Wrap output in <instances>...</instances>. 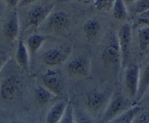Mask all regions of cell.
<instances>
[{
	"label": "cell",
	"instance_id": "obj_1",
	"mask_svg": "<svg viewBox=\"0 0 149 123\" xmlns=\"http://www.w3.org/2000/svg\"><path fill=\"white\" fill-rule=\"evenodd\" d=\"M135 105L132 100L120 93H116L110 98L109 103L98 123H107L126 112Z\"/></svg>",
	"mask_w": 149,
	"mask_h": 123
},
{
	"label": "cell",
	"instance_id": "obj_22",
	"mask_svg": "<svg viewBox=\"0 0 149 123\" xmlns=\"http://www.w3.org/2000/svg\"><path fill=\"white\" fill-rule=\"evenodd\" d=\"M74 115L75 123H95L93 117L87 111L74 106Z\"/></svg>",
	"mask_w": 149,
	"mask_h": 123
},
{
	"label": "cell",
	"instance_id": "obj_4",
	"mask_svg": "<svg viewBox=\"0 0 149 123\" xmlns=\"http://www.w3.org/2000/svg\"><path fill=\"white\" fill-rule=\"evenodd\" d=\"M139 78L140 68L137 65L130 64L125 68L124 85L126 91V96L132 101H135L138 95Z\"/></svg>",
	"mask_w": 149,
	"mask_h": 123
},
{
	"label": "cell",
	"instance_id": "obj_20",
	"mask_svg": "<svg viewBox=\"0 0 149 123\" xmlns=\"http://www.w3.org/2000/svg\"><path fill=\"white\" fill-rule=\"evenodd\" d=\"M143 109L138 105H135L126 112L107 123H131L135 116Z\"/></svg>",
	"mask_w": 149,
	"mask_h": 123
},
{
	"label": "cell",
	"instance_id": "obj_5",
	"mask_svg": "<svg viewBox=\"0 0 149 123\" xmlns=\"http://www.w3.org/2000/svg\"><path fill=\"white\" fill-rule=\"evenodd\" d=\"M110 99H108L106 93L100 90H94L87 96L86 99V107L90 115H103Z\"/></svg>",
	"mask_w": 149,
	"mask_h": 123
},
{
	"label": "cell",
	"instance_id": "obj_7",
	"mask_svg": "<svg viewBox=\"0 0 149 123\" xmlns=\"http://www.w3.org/2000/svg\"><path fill=\"white\" fill-rule=\"evenodd\" d=\"M101 58L105 65L108 66L121 64L122 56L116 34V36H113L110 42L104 48L102 52Z\"/></svg>",
	"mask_w": 149,
	"mask_h": 123
},
{
	"label": "cell",
	"instance_id": "obj_14",
	"mask_svg": "<svg viewBox=\"0 0 149 123\" xmlns=\"http://www.w3.org/2000/svg\"><path fill=\"white\" fill-rule=\"evenodd\" d=\"M16 63L21 69L29 71L30 66V53L27 46L22 39H20L17 43L15 51Z\"/></svg>",
	"mask_w": 149,
	"mask_h": 123
},
{
	"label": "cell",
	"instance_id": "obj_15",
	"mask_svg": "<svg viewBox=\"0 0 149 123\" xmlns=\"http://www.w3.org/2000/svg\"><path fill=\"white\" fill-rule=\"evenodd\" d=\"M149 89V64H147L142 70L140 69L139 86L138 95L135 101H140L147 93Z\"/></svg>",
	"mask_w": 149,
	"mask_h": 123
},
{
	"label": "cell",
	"instance_id": "obj_26",
	"mask_svg": "<svg viewBox=\"0 0 149 123\" xmlns=\"http://www.w3.org/2000/svg\"><path fill=\"white\" fill-rule=\"evenodd\" d=\"M131 123H149V109H142Z\"/></svg>",
	"mask_w": 149,
	"mask_h": 123
},
{
	"label": "cell",
	"instance_id": "obj_11",
	"mask_svg": "<svg viewBox=\"0 0 149 123\" xmlns=\"http://www.w3.org/2000/svg\"><path fill=\"white\" fill-rule=\"evenodd\" d=\"M47 27L53 33H62L69 26V17L63 11L53 13L47 18Z\"/></svg>",
	"mask_w": 149,
	"mask_h": 123
},
{
	"label": "cell",
	"instance_id": "obj_24",
	"mask_svg": "<svg viewBox=\"0 0 149 123\" xmlns=\"http://www.w3.org/2000/svg\"><path fill=\"white\" fill-rule=\"evenodd\" d=\"M114 1L110 0H97L93 1V4L95 8L100 12H110L113 8Z\"/></svg>",
	"mask_w": 149,
	"mask_h": 123
},
{
	"label": "cell",
	"instance_id": "obj_9",
	"mask_svg": "<svg viewBox=\"0 0 149 123\" xmlns=\"http://www.w3.org/2000/svg\"><path fill=\"white\" fill-rule=\"evenodd\" d=\"M90 62L85 58L79 57L72 60L66 67L67 74L74 78H82L88 76L90 73Z\"/></svg>",
	"mask_w": 149,
	"mask_h": 123
},
{
	"label": "cell",
	"instance_id": "obj_13",
	"mask_svg": "<svg viewBox=\"0 0 149 123\" xmlns=\"http://www.w3.org/2000/svg\"><path fill=\"white\" fill-rule=\"evenodd\" d=\"M69 101H61L55 103L48 110L45 117V123H60L66 110Z\"/></svg>",
	"mask_w": 149,
	"mask_h": 123
},
{
	"label": "cell",
	"instance_id": "obj_8",
	"mask_svg": "<svg viewBox=\"0 0 149 123\" xmlns=\"http://www.w3.org/2000/svg\"><path fill=\"white\" fill-rule=\"evenodd\" d=\"M42 81L44 87H46L55 96H59L62 93L63 80L58 71L55 69H48L42 75Z\"/></svg>",
	"mask_w": 149,
	"mask_h": 123
},
{
	"label": "cell",
	"instance_id": "obj_18",
	"mask_svg": "<svg viewBox=\"0 0 149 123\" xmlns=\"http://www.w3.org/2000/svg\"><path fill=\"white\" fill-rule=\"evenodd\" d=\"M55 97V95L43 85L37 86L35 88V99L39 105L47 104Z\"/></svg>",
	"mask_w": 149,
	"mask_h": 123
},
{
	"label": "cell",
	"instance_id": "obj_25",
	"mask_svg": "<svg viewBox=\"0 0 149 123\" xmlns=\"http://www.w3.org/2000/svg\"><path fill=\"white\" fill-rule=\"evenodd\" d=\"M60 123H75L74 115V106L71 102H68L66 110Z\"/></svg>",
	"mask_w": 149,
	"mask_h": 123
},
{
	"label": "cell",
	"instance_id": "obj_30",
	"mask_svg": "<svg viewBox=\"0 0 149 123\" xmlns=\"http://www.w3.org/2000/svg\"><path fill=\"white\" fill-rule=\"evenodd\" d=\"M144 15H146V16H148V17H149V10H148V11L146 12V13H143ZM143 15V14H142Z\"/></svg>",
	"mask_w": 149,
	"mask_h": 123
},
{
	"label": "cell",
	"instance_id": "obj_6",
	"mask_svg": "<svg viewBox=\"0 0 149 123\" xmlns=\"http://www.w3.org/2000/svg\"><path fill=\"white\" fill-rule=\"evenodd\" d=\"M72 48L70 46L57 47L51 48L44 52L42 61L45 65L55 67L63 64L68 58L71 53Z\"/></svg>",
	"mask_w": 149,
	"mask_h": 123
},
{
	"label": "cell",
	"instance_id": "obj_12",
	"mask_svg": "<svg viewBox=\"0 0 149 123\" xmlns=\"http://www.w3.org/2000/svg\"><path fill=\"white\" fill-rule=\"evenodd\" d=\"M20 33V20L17 13L14 10L10 13L8 19L3 26V34L10 42L16 40Z\"/></svg>",
	"mask_w": 149,
	"mask_h": 123
},
{
	"label": "cell",
	"instance_id": "obj_23",
	"mask_svg": "<svg viewBox=\"0 0 149 123\" xmlns=\"http://www.w3.org/2000/svg\"><path fill=\"white\" fill-rule=\"evenodd\" d=\"M132 10L136 15H142L149 10V0L133 1Z\"/></svg>",
	"mask_w": 149,
	"mask_h": 123
},
{
	"label": "cell",
	"instance_id": "obj_17",
	"mask_svg": "<svg viewBox=\"0 0 149 123\" xmlns=\"http://www.w3.org/2000/svg\"><path fill=\"white\" fill-rule=\"evenodd\" d=\"M83 34L86 39L90 41L97 36L100 30V24L95 19H89L83 25Z\"/></svg>",
	"mask_w": 149,
	"mask_h": 123
},
{
	"label": "cell",
	"instance_id": "obj_27",
	"mask_svg": "<svg viewBox=\"0 0 149 123\" xmlns=\"http://www.w3.org/2000/svg\"><path fill=\"white\" fill-rule=\"evenodd\" d=\"M4 2H5L6 6L12 11H14L15 9L17 6H19V4H20V1H17V0H8V1H4Z\"/></svg>",
	"mask_w": 149,
	"mask_h": 123
},
{
	"label": "cell",
	"instance_id": "obj_10",
	"mask_svg": "<svg viewBox=\"0 0 149 123\" xmlns=\"http://www.w3.org/2000/svg\"><path fill=\"white\" fill-rule=\"evenodd\" d=\"M20 82L16 77H7L0 85V97L4 101H13L19 95Z\"/></svg>",
	"mask_w": 149,
	"mask_h": 123
},
{
	"label": "cell",
	"instance_id": "obj_19",
	"mask_svg": "<svg viewBox=\"0 0 149 123\" xmlns=\"http://www.w3.org/2000/svg\"><path fill=\"white\" fill-rule=\"evenodd\" d=\"M111 12L113 17L117 20H125L129 14L127 6L125 4V1L122 0L114 1Z\"/></svg>",
	"mask_w": 149,
	"mask_h": 123
},
{
	"label": "cell",
	"instance_id": "obj_16",
	"mask_svg": "<svg viewBox=\"0 0 149 123\" xmlns=\"http://www.w3.org/2000/svg\"><path fill=\"white\" fill-rule=\"evenodd\" d=\"M47 39L46 35L41 34H33L30 35L27 39V48L30 55H33L42 48L43 44Z\"/></svg>",
	"mask_w": 149,
	"mask_h": 123
},
{
	"label": "cell",
	"instance_id": "obj_28",
	"mask_svg": "<svg viewBox=\"0 0 149 123\" xmlns=\"http://www.w3.org/2000/svg\"><path fill=\"white\" fill-rule=\"evenodd\" d=\"M7 56H6L4 54L0 52V71H1V70L2 69L3 66L5 65L6 62H7Z\"/></svg>",
	"mask_w": 149,
	"mask_h": 123
},
{
	"label": "cell",
	"instance_id": "obj_3",
	"mask_svg": "<svg viewBox=\"0 0 149 123\" xmlns=\"http://www.w3.org/2000/svg\"><path fill=\"white\" fill-rule=\"evenodd\" d=\"M118 42L121 51V66L123 69L126 68L130 65V58L131 45H132V26L130 23H124L118 31Z\"/></svg>",
	"mask_w": 149,
	"mask_h": 123
},
{
	"label": "cell",
	"instance_id": "obj_21",
	"mask_svg": "<svg viewBox=\"0 0 149 123\" xmlns=\"http://www.w3.org/2000/svg\"><path fill=\"white\" fill-rule=\"evenodd\" d=\"M138 46L141 51H145L149 48V27L143 26L138 32Z\"/></svg>",
	"mask_w": 149,
	"mask_h": 123
},
{
	"label": "cell",
	"instance_id": "obj_31",
	"mask_svg": "<svg viewBox=\"0 0 149 123\" xmlns=\"http://www.w3.org/2000/svg\"><path fill=\"white\" fill-rule=\"evenodd\" d=\"M15 123H25V122H15Z\"/></svg>",
	"mask_w": 149,
	"mask_h": 123
},
{
	"label": "cell",
	"instance_id": "obj_29",
	"mask_svg": "<svg viewBox=\"0 0 149 123\" xmlns=\"http://www.w3.org/2000/svg\"><path fill=\"white\" fill-rule=\"evenodd\" d=\"M147 93H148V94H147L146 96V105L148 106V109H149V90L147 91Z\"/></svg>",
	"mask_w": 149,
	"mask_h": 123
},
{
	"label": "cell",
	"instance_id": "obj_2",
	"mask_svg": "<svg viewBox=\"0 0 149 123\" xmlns=\"http://www.w3.org/2000/svg\"><path fill=\"white\" fill-rule=\"evenodd\" d=\"M53 3L47 2L35 5L31 8L26 16V28L37 29L40 25L47 20L53 10Z\"/></svg>",
	"mask_w": 149,
	"mask_h": 123
}]
</instances>
